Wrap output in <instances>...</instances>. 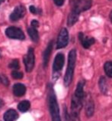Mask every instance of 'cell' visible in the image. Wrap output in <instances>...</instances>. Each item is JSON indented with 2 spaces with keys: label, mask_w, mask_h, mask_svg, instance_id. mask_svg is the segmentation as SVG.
Masks as SVG:
<instances>
[{
  "label": "cell",
  "mask_w": 112,
  "mask_h": 121,
  "mask_svg": "<svg viewBox=\"0 0 112 121\" xmlns=\"http://www.w3.org/2000/svg\"><path fill=\"white\" fill-rule=\"evenodd\" d=\"M5 34L8 38L13 39L23 40L24 39V34L19 28L12 26L5 30Z\"/></svg>",
  "instance_id": "obj_4"
},
{
  "label": "cell",
  "mask_w": 112,
  "mask_h": 121,
  "mask_svg": "<svg viewBox=\"0 0 112 121\" xmlns=\"http://www.w3.org/2000/svg\"><path fill=\"white\" fill-rule=\"evenodd\" d=\"M110 19H111V22H112V11L111 12V13H110Z\"/></svg>",
  "instance_id": "obj_27"
},
{
  "label": "cell",
  "mask_w": 112,
  "mask_h": 121,
  "mask_svg": "<svg viewBox=\"0 0 112 121\" xmlns=\"http://www.w3.org/2000/svg\"><path fill=\"white\" fill-rule=\"evenodd\" d=\"M64 60H65V58H64V55L62 53L57 54L56 56L55 57V59H54V62L53 65V69L54 72H58L60 71H61L64 65Z\"/></svg>",
  "instance_id": "obj_8"
},
{
  "label": "cell",
  "mask_w": 112,
  "mask_h": 121,
  "mask_svg": "<svg viewBox=\"0 0 112 121\" xmlns=\"http://www.w3.org/2000/svg\"><path fill=\"white\" fill-rule=\"evenodd\" d=\"M53 50V41H50L49 44L47 45V48L45 50V52L44 53V66L46 67L47 65V63L49 61L50 54L52 52Z\"/></svg>",
  "instance_id": "obj_13"
},
{
  "label": "cell",
  "mask_w": 112,
  "mask_h": 121,
  "mask_svg": "<svg viewBox=\"0 0 112 121\" xmlns=\"http://www.w3.org/2000/svg\"><path fill=\"white\" fill-rule=\"evenodd\" d=\"M69 42V33L66 28H63L59 34L58 39L56 42V48H63L66 47Z\"/></svg>",
  "instance_id": "obj_5"
},
{
  "label": "cell",
  "mask_w": 112,
  "mask_h": 121,
  "mask_svg": "<svg viewBox=\"0 0 112 121\" xmlns=\"http://www.w3.org/2000/svg\"><path fill=\"white\" fill-rule=\"evenodd\" d=\"M79 39L80 41H81L82 45L86 49L88 48L90 46H92L95 41L93 38H86L84 35V34L82 32H80L79 34Z\"/></svg>",
  "instance_id": "obj_9"
},
{
  "label": "cell",
  "mask_w": 112,
  "mask_h": 121,
  "mask_svg": "<svg viewBox=\"0 0 112 121\" xmlns=\"http://www.w3.org/2000/svg\"><path fill=\"white\" fill-rule=\"evenodd\" d=\"M28 33L29 35V36L32 41H34V42L38 41V40H39V35H38V32L36 28L33 27L29 28L28 29Z\"/></svg>",
  "instance_id": "obj_16"
},
{
  "label": "cell",
  "mask_w": 112,
  "mask_h": 121,
  "mask_svg": "<svg viewBox=\"0 0 112 121\" xmlns=\"http://www.w3.org/2000/svg\"><path fill=\"white\" fill-rule=\"evenodd\" d=\"M0 57H1V53H0Z\"/></svg>",
  "instance_id": "obj_29"
},
{
  "label": "cell",
  "mask_w": 112,
  "mask_h": 121,
  "mask_svg": "<svg viewBox=\"0 0 112 121\" xmlns=\"http://www.w3.org/2000/svg\"><path fill=\"white\" fill-rule=\"evenodd\" d=\"M25 8L22 5H18L17 6L14 11L12 12V13L10 15V20L12 22H16L19 20L20 18H21L24 16L25 14Z\"/></svg>",
  "instance_id": "obj_7"
},
{
  "label": "cell",
  "mask_w": 112,
  "mask_h": 121,
  "mask_svg": "<svg viewBox=\"0 0 112 121\" xmlns=\"http://www.w3.org/2000/svg\"><path fill=\"white\" fill-rule=\"evenodd\" d=\"M95 111V104L94 101L92 100V98H88L87 102H86V106H85V113L88 117H92Z\"/></svg>",
  "instance_id": "obj_11"
},
{
  "label": "cell",
  "mask_w": 112,
  "mask_h": 121,
  "mask_svg": "<svg viewBox=\"0 0 112 121\" xmlns=\"http://www.w3.org/2000/svg\"><path fill=\"white\" fill-rule=\"evenodd\" d=\"M18 113L13 109L7 110L4 114L5 121H15L18 118Z\"/></svg>",
  "instance_id": "obj_12"
},
{
  "label": "cell",
  "mask_w": 112,
  "mask_h": 121,
  "mask_svg": "<svg viewBox=\"0 0 112 121\" xmlns=\"http://www.w3.org/2000/svg\"><path fill=\"white\" fill-rule=\"evenodd\" d=\"M14 94L17 97H21L24 95L26 92V87L22 84H15L13 87Z\"/></svg>",
  "instance_id": "obj_10"
},
{
  "label": "cell",
  "mask_w": 112,
  "mask_h": 121,
  "mask_svg": "<svg viewBox=\"0 0 112 121\" xmlns=\"http://www.w3.org/2000/svg\"><path fill=\"white\" fill-rule=\"evenodd\" d=\"M38 26H39V22H38L37 20H33L31 22V27L37 28Z\"/></svg>",
  "instance_id": "obj_23"
},
{
  "label": "cell",
  "mask_w": 112,
  "mask_h": 121,
  "mask_svg": "<svg viewBox=\"0 0 112 121\" xmlns=\"http://www.w3.org/2000/svg\"><path fill=\"white\" fill-rule=\"evenodd\" d=\"M9 68L12 69H18L19 68V62L18 60H13L9 64Z\"/></svg>",
  "instance_id": "obj_22"
},
{
  "label": "cell",
  "mask_w": 112,
  "mask_h": 121,
  "mask_svg": "<svg viewBox=\"0 0 112 121\" xmlns=\"http://www.w3.org/2000/svg\"><path fill=\"white\" fill-rule=\"evenodd\" d=\"M29 9H30V11H31V12L32 14H37V9L35 8L34 5H31Z\"/></svg>",
  "instance_id": "obj_25"
},
{
  "label": "cell",
  "mask_w": 112,
  "mask_h": 121,
  "mask_svg": "<svg viewBox=\"0 0 112 121\" xmlns=\"http://www.w3.org/2000/svg\"><path fill=\"white\" fill-rule=\"evenodd\" d=\"M104 71L109 78H112V61H107L104 65Z\"/></svg>",
  "instance_id": "obj_19"
},
{
  "label": "cell",
  "mask_w": 112,
  "mask_h": 121,
  "mask_svg": "<svg viewBox=\"0 0 112 121\" xmlns=\"http://www.w3.org/2000/svg\"><path fill=\"white\" fill-rule=\"evenodd\" d=\"M4 1H5V0H0V4H1V3H2Z\"/></svg>",
  "instance_id": "obj_28"
},
{
  "label": "cell",
  "mask_w": 112,
  "mask_h": 121,
  "mask_svg": "<svg viewBox=\"0 0 112 121\" xmlns=\"http://www.w3.org/2000/svg\"><path fill=\"white\" fill-rule=\"evenodd\" d=\"M31 107L30 102L28 100H23L19 103L18 108V110L21 111V112H27V111L29 110V108Z\"/></svg>",
  "instance_id": "obj_17"
},
{
  "label": "cell",
  "mask_w": 112,
  "mask_h": 121,
  "mask_svg": "<svg viewBox=\"0 0 112 121\" xmlns=\"http://www.w3.org/2000/svg\"><path fill=\"white\" fill-rule=\"evenodd\" d=\"M84 85H85V81H80L78 83L77 87H76V92H75V94H74L75 96L83 99V97H84V90H83Z\"/></svg>",
  "instance_id": "obj_15"
},
{
  "label": "cell",
  "mask_w": 112,
  "mask_h": 121,
  "mask_svg": "<svg viewBox=\"0 0 112 121\" xmlns=\"http://www.w3.org/2000/svg\"><path fill=\"white\" fill-rule=\"evenodd\" d=\"M48 103H49V109L51 114L52 121H61L60 116V109L55 94L53 91L51 89L48 94Z\"/></svg>",
  "instance_id": "obj_2"
},
{
  "label": "cell",
  "mask_w": 112,
  "mask_h": 121,
  "mask_svg": "<svg viewBox=\"0 0 112 121\" xmlns=\"http://www.w3.org/2000/svg\"><path fill=\"white\" fill-rule=\"evenodd\" d=\"M24 65L26 68V71L28 72H31L34 67V49L30 48L28 49L27 55L24 57Z\"/></svg>",
  "instance_id": "obj_6"
},
{
  "label": "cell",
  "mask_w": 112,
  "mask_h": 121,
  "mask_svg": "<svg viewBox=\"0 0 112 121\" xmlns=\"http://www.w3.org/2000/svg\"><path fill=\"white\" fill-rule=\"evenodd\" d=\"M79 13L76 11L71 10V12L68 16V20H67V24H68L69 26H72V25H74L79 20Z\"/></svg>",
  "instance_id": "obj_14"
},
{
  "label": "cell",
  "mask_w": 112,
  "mask_h": 121,
  "mask_svg": "<svg viewBox=\"0 0 112 121\" xmlns=\"http://www.w3.org/2000/svg\"><path fill=\"white\" fill-rule=\"evenodd\" d=\"M53 1H54V3H55L56 5L61 6V5H63L64 1H65V0H53Z\"/></svg>",
  "instance_id": "obj_24"
},
{
  "label": "cell",
  "mask_w": 112,
  "mask_h": 121,
  "mask_svg": "<svg viewBox=\"0 0 112 121\" xmlns=\"http://www.w3.org/2000/svg\"><path fill=\"white\" fill-rule=\"evenodd\" d=\"M99 87H100V90L103 94H105L108 91L107 82L104 77L100 78V80H99Z\"/></svg>",
  "instance_id": "obj_18"
},
{
  "label": "cell",
  "mask_w": 112,
  "mask_h": 121,
  "mask_svg": "<svg viewBox=\"0 0 112 121\" xmlns=\"http://www.w3.org/2000/svg\"><path fill=\"white\" fill-rule=\"evenodd\" d=\"M72 10L81 13L82 12L88 10L92 6V0H70Z\"/></svg>",
  "instance_id": "obj_3"
},
{
  "label": "cell",
  "mask_w": 112,
  "mask_h": 121,
  "mask_svg": "<svg viewBox=\"0 0 112 121\" xmlns=\"http://www.w3.org/2000/svg\"><path fill=\"white\" fill-rule=\"evenodd\" d=\"M12 78H15V79H21V78H23V74L20 71H13L12 73Z\"/></svg>",
  "instance_id": "obj_21"
},
{
  "label": "cell",
  "mask_w": 112,
  "mask_h": 121,
  "mask_svg": "<svg viewBox=\"0 0 112 121\" xmlns=\"http://www.w3.org/2000/svg\"><path fill=\"white\" fill-rule=\"evenodd\" d=\"M3 105H4V102H3V100L2 99H0V108H1Z\"/></svg>",
  "instance_id": "obj_26"
},
{
  "label": "cell",
  "mask_w": 112,
  "mask_h": 121,
  "mask_svg": "<svg viewBox=\"0 0 112 121\" xmlns=\"http://www.w3.org/2000/svg\"><path fill=\"white\" fill-rule=\"evenodd\" d=\"M76 60V52L75 49H72L69 52L68 56V67L64 77V85L66 87H68L70 83L72 81L73 73H74L75 65Z\"/></svg>",
  "instance_id": "obj_1"
},
{
  "label": "cell",
  "mask_w": 112,
  "mask_h": 121,
  "mask_svg": "<svg viewBox=\"0 0 112 121\" xmlns=\"http://www.w3.org/2000/svg\"><path fill=\"white\" fill-rule=\"evenodd\" d=\"M63 120L64 121H73L72 118L68 113V110L66 109V107L63 106Z\"/></svg>",
  "instance_id": "obj_20"
},
{
  "label": "cell",
  "mask_w": 112,
  "mask_h": 121,
  "mask_svg": "<svg viewBox=\"0 0 112 121\" xmlns=\"http://www.w3.org/2000/svg\"><path fill=\"white\" fill-rule=\"evenodd\" d=\"M0 81H1V79H0Z\"/></svg>",
  "instance_id": "obj_30"
}]
</instances>
